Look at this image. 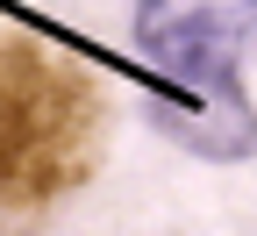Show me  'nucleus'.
I'll return each instance as SVG.
<instances>
[{"label":"nucleus","mask_w":257,"mask_h":236,"mask_svg":"<svg viewBox=\"0 0 257 236\" xmlns=\"http://www.w3.org/2000/svg\"><path fill=\"white\" fill-rule=\"evenodd\" d=\"M100 86L36 43L0 50V215H36L100 158Z\"/></svg>","instance_id":"obj_1"},{"label":"nucleus","mask_w":257,"mask_h":236,"mask_svg":"<svg viewBox=\"0 0 257 236\" xmlns=\"http://www.w3.org/2000/svg\"><path fill=\"white\" fill-rule=\"evenodd\" d=\"M136 50L186 93V108L243 115L236 79L257 50V0H136Z\"/></svg>","instance_id":"obj_2"}]
</instances>
